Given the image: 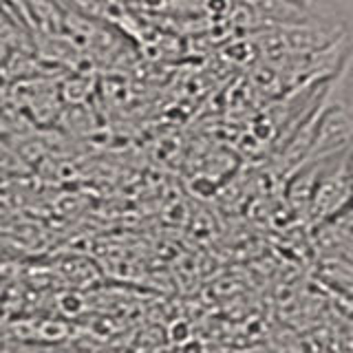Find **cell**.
Here are the masks:
<instances>
[{"instance_id":"obj_1","label":"cell","mask_w":353,"mask_h":353,"mask_svg":"<svg viewBox=\"0 0 353 353\" xmlns=\"http://www.w3.org/2000/svg\"><path fill=\"white\" fill-rule=\"evenodd\" d=\"M331 93H334V106L345 110L347 117L353 121V49L336 75V84Z\"/></svg>"}]
</instances>
